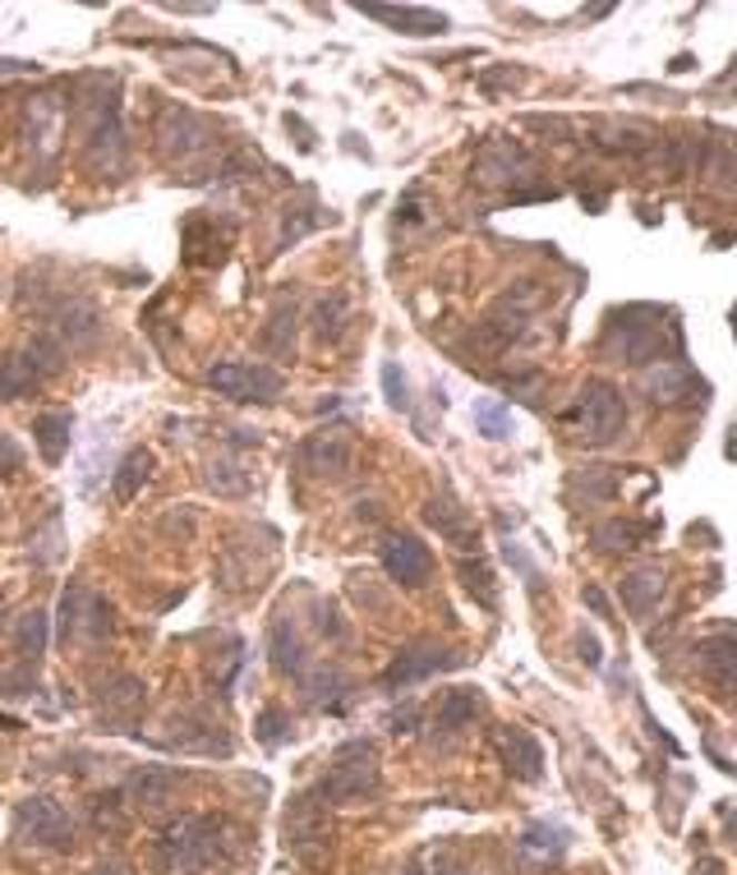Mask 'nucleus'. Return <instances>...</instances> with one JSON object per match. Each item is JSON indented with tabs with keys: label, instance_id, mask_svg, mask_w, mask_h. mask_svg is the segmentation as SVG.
I'll use <instances>...</instances> for the list:
<instances>
[{
	"label": "nucleus",
	"instance_id": "nucleus-1",
	"mask_svg": "<svg viewBox=\"0 0 737 875\" xmlns=\"http://www.w3.org/2000/svg\"><path fill=\"white\" fill-rule=\"evenodd\" d=\"M668 346L683 351V332L659 304H627L604 319L599 355L618 360V364H664Z\"/></svg>",
	"mask_w": 737,
	"mask_h": 875
},
{
	"label": "nucleus",
	"instance_id": "nucleus-2",
	"mask_svg": "<svg viewBox=\"0 0 737 875\" xmlns=\"http://www.w3.org/2000/svg\"><path fill=\"white\" fill-rule=\"evenodd\" d=\"M558 424L576 438V443L608 447V443H618V433L627 429V396L604 379H590V383H580V392L558 415Z\"/></svg>",
	"mask_w": 737,
	"mask_h": 875
},
{
	"label": "nucleus",
	"instance_id": "nucleus-3",
	"mask_svg": "<svg viewBox=\"0 0 737 875\" xmlns=\"http://www.w3.org/2000/svg\"><path fill=\"white\" fill-rule=\"evenodd\" d=\"M79 115H83V162L98 175H120L125 171V124H120L115 88L88 98Z\"/></svg>",
	"mask_w": 737,
	"mask_h": 875
},
{
	"label": "nucleus",
	"instance_id": "nucleus-4",
	"mask_svg": "<svg viewBox=\"0 0 737 875\" xmlns=\"http://www.w3.org/2000/svg\"><path fill=\"white\" fill-rule=\"evenodd\" d=\"M226 825L218 816H184L158 838V862L171 871H203L222 857Z\"/></svg>",
	"mask_w": 737,
	"mask_h": 875
},
{
	"label": "nucleus",
	"instance_id": "nucleus-5",
	"mask_svg": "<svg viewBox=\"0 0 737 875\" xmlns=\"http://www.w3.org/2000/svg\"><path fill=\"white\" fill-rule=\"evenodd\" d=\"M332 761L336 765L323 774V784L314 788V797H323V802H360V797H368L378 788V765H374V746H368V742H346Z\"/></svg>",
	"mask_w": 737,
	"mask_h": 875
},
{
	"label": "nucleus",
	"instance_id": "nucleus-6",
	"mask_svg": "<svg viewBox=\"0 0 737 875\" xmlns=\"http://www.w3.org/2000/svg\"><path fill=\"white\" fill-rule=\"evenodd\" d=\"M203 383L212 392H222L226 401H276L286 388L282 369L272 364H240V360H222L203 373Z\"/></svg>",
	"mask_w": 737,
	"mask_h": 875
},
{
	"label": "nucleus",
	"instance_id": "nucleus-7",
	"mask_svg": "<svg viewBox=\"0 0 737 875\" xmlns=\"http://www.w3.org/2000/svg\"><path fill=\"white\" fill-rule=\"evenodd\" d=\"M158 148L171 162H194L212 148V124L190 107H166L158 120Z\"/></svg>",
	"mask_w": 737,
	"mask_h": 875
},
{
	"label": "nucleus",
	"instance_id": "nucleus-8",
	"mask_svg": "<svg viewBox=\"0 0 737 875\" xmlns=\"http://www.w3.org/2000/svg\"><path fill=\"white\" fill-rule=\"evenodd\" d=\"M471 175H475V184H484V190H503V184H507V190H516L521 180L535 175V158L516 139H488L479 148Z\"/></svg>",
	"mask_w": 737,
	"mask_h": 875
},
{
	"label": "nucleus",
	"instance_id": "nucleus-9",
	"mask_svg": "<svg viewBox=\"0 0 737 875\" xmlns=\"http://www.w3.org/2000/svg\"><path fill=\"white\" fill-rule=\"evenodd\" d=\"M42 319L51 323L47 336H55L60 346H74V351H88L102 341V314L92 300H79V295H65L42 309Z\"/></svg>",
	"mask_w": 737,
	"mask_h": 875
},
{
	"label": "nucleus",
	"instance_id": "nucleus-10",
	"mask_svg": "<svg viewBox=\"0 0 737 875\" xmlns=\"http://www.w3.org/2000/svg\"><path fill=\"white\" fill-rule=\"evenodd\" d=\"M111 632V604L88 585H70L60 600V641H102Z\"/></svg>",
	"mask_w": 737,
	"mask_h": 875
},
{
	"label": "nucleus",
	"instance_id": "nucleus-11",
	"mask_svg": "<svg viewBox=\"0 0 737 875\" xmlns=\"http://www.w3.org/2000/svg\"><path fill=\"white\" fill-rule=\"evenodd\" d=\"M645 396L655 405H705L710 401V383L687 364V360H664L645 373Z\"/></svg>",
	"mask_w": 737,
	"mask_h": 875
},
{
	"label": "nucleus",
	"instance_id": "nucleus-12",
	"mask_svg": "<svg viewBox=\"0 0 737 875\" xmlns=\"http://www.w3.org/2000/svg\"><path fill=\"white\" fill-rule=\"evenodd\" d=\"M14 834L23 843H38V848H65L70 838V811L55 797H28L14 811Z\"/></svg>",
	"mask_w": 737,
	"mask_h": 875
},
{
	"label": "nucleus",
	"instance_id": "nucleus-13",
	"mask_svg": "<svg viewBox=\"0 0 737 875\" xmlns=\"http://www.w3.org/2000/svg\"><path fill=\"white\" fill-rule=\"evenodd\" d=\"M456 664H461L456 650H447V645H438V641H415V645H406V650H396V660L387 664L383 682L392 686V692H402V686H415V682L434 677V673H447V668H456Z\"/></svg>",
	"mask_w": 737,
	"mask_h": 875
},
{
	"label": "nucleus",
	"instance_id": "nucleus-14",
	"mask_svg": "<svg viewBox=\"0 0 737 875\" xmlns=\"http://www.w3.org/2000/svg\"><path fill=\"white\" fill-rule=\"evenodd\" d=\"M300 465H304L310 475H319V480L346 475V471H351V433H346L342 424L310 433V438L300 443Z\"/></svg>",
	"mask_w": 737,
	"mask_h": 875
},
{
	"label": "nucleus",
	"instance_id": "nucleus-15",
	"mask_svg": "<svg viewBox=\"0 0 737 875\" xmlns=\"http://www.w3.org/2000/svg\"><path fill=\"white\" fill-rule=\"evenodd\" d=\"M180 240H184V263H190V268H218V263H226L231 231H222V222L212 212H190V217H184Z\"/></svg>",
	"mask_w": 737,
	"mask_h": 875
},
{
	"label": "nucleus",
	"instance_id": "nucleus-16",
	"mask_svg": "<svg viewBox=\"0 0 737 875\" xmlns=\"http://www.w3.org/2000/svg\"><path fill=\"white\" fill-rule=\"evenodd\" d=\"M383 572L396 585L420 590V585H428V576H434V557H428L420 535H387L383 540Z\"/></svg>",
	"mask_w": 737,
	"mask_h": 875
},
{
	"label": "nucleus",
	"instance_id": "nucleus-17",
	"mask_svg": "<svg viewBox=\"0 0 737 875\" xmlns=\"http://www.w3.org/2000/svg\"><path fill=\"white\" fill-rule=\"evenodd\" d=\"M586 143H595L599 152H627V158H640V152H650L659 139H655V130L650 124H640V120H608V115H599V120H590L586 124Z\"/></svg>",
	"mask_w": 737,
	"mask_h": 875
},
{
	"label": "nucleus",
	"instance_id": "nucleus-18",
	"mask_svg": "<svg viewBox=\"0 0 737 875\" xmlns=\"http://www.w3.org/2000/svg\"><path fill=\"white\" fill-rule=\"evenodd\" d=\"M494 746H498V761L507 765V774L521 778V784H535V778L544 774V746L535 742V733H526V728H498L494 733Z\"/></svg>",
	"mask_w": 737,
	"mask_h": 875
},
{
	"label": "nucleus",
	"instance_id": "nucleus-19",
	"mask_svg": "<svg viewBox=\"0 0 737 875\" xmlns=\"http://www.w3.org/2000/svg\"><path fill=\"white\" fill-rule=\"evenodd\" d=\"M60 130H65V107H60V98H33V102H28L23 143L33 148L42 162H51V158H55V148H60Z\"/></svg>",
	"mask_w": 737,
	"mask_h": 875
},
{
	"label": "nucleus",
	"instance_id": "nucleus-20",
	"mask_svg": "<svg viewBox=\"0 0 737 875\" xmlns=\"http://www.w3.org/2000/svg\"><path fill=\"white\" fill-rule=\"evenodd\" d=\"M664 590H668V576H664L659 567H636V572H627V576L618 581V595H623L627 613L640 617V622L655 617V609L664 604Z\"/></svg>",
	"mask_w": 737,
	"mask_h": 875
},
{
	"label": "nucleus",
	"instance_id": "nucleus-21",
	"mask_svg": "<svg viewBox=\"0 0 737 875\" xmlns=\"http://www.w3.org/2000/svg\"><path fill=\"white\" fill-rule=\"evenodd\" d=\"M424 521L438 530L443 540H452L461 553H475L479 549V530H475V521H471V512L456 503V497H434V503L424 507Z\"/></svg>",
	"mask_w": 737,
	"mask_h": 875
},
{
	"label": "nucleus",
	"instance_id": "nucleus-22",
	"mask_svg": "<svg viewBox=\"0 0 737 875\" xmlns=\"http://www.w3.org/2000/svg\"><path fill=\"white\" fill-rule=\"evenodd\" d=\"M368 19L378 23H392L396 33H411V38H434V33H447V14L438 10H392V6H364Z\"/></svg>",
	"mask_w": 737,
	"mask_h": 875
},
{
	"label": "nucleus",
	"instance_id": "nucleus-23",
	"mask_svg": "<svg viewBox=\"0 0 737 875\" xmlns=\"http://www.w3.org/2000/svg\"><path fill=\"white\" fill-rule=\"evenodd\" d=\"M33 433H38V452L47 465H60L74 443V415L70 411H42L33 420Z\"/></svg>",
	"mask_w": 737,
	"mask_h": 875
},
{
	"label": "nucleus",
	"instance_id": "nucleus-24",
	"mask_svg": "<svg viewBox=\"0 0 737 875\" xmlns=\"http://www.w3.org/2000/svg\"><path fill=\"white\" fill-rule=\"evenodd\" d=\"M295 677H300L304 701H314V705H323V710L342 705V701H346V692H351V682H346L342 673H336V668H327V664H319V668L304 664Z\"/></svg>",
	"mask_w": 737,
	"mask_h": 875
},
{
	"label": "nucleus",
	"instance_id": "nucleus-25",
	"mask_svg": "<svg viewBox=\"0 0 737 875\" xmlns=\"http://www.w3.org/2000/svg\"><path fill=\"white\" fill-rule=\"evenodd\" d=\"M175 788H180V770L148 765V770H139L130 784H125V797L130 802H143V806H162V802H171Z\"/></svg>",
	"mask_w": 737,
	"mask_h": 875
},
{
	"label": "nucleus",
	"instance_id": "nucleus-26",
	"mask_svg": "<svg viewBox=\"0 0 737 875\" xmlns=\"http://www.w3.org/2000/svg\"><path fill=\"white\" fill-rule=\"evenodd\" d=\"M733 660H737V654H733V636H728V632L715 636V641H700V645H696V668L710 673L724 696L733 692Z\"/></svg>",
	"mask_w": 737,
	"mask_h": 875
},
{
	"label": "nucleus",
	"instance_id": "nucleus-27",
	"mask_svg": "<svg viewBox=\"0 0 737 875\" xmlns=\"http://www.w3.org/2000/svg\"><path fill=\"white\" fill-rule=\"evenodd\" d=\"M267 650H272V668H276V673L295 677V673L304 668V645H300V636H295V627H291L286 617H276V622H272V632H267Z\"/></svg>",
	"mask_w": 737,
	"mask_h": 875
},
{
	"label": "nucleus",
	"instance_id": "nucleus-28",
	"mask_svg": "<svg viewBox=\"0 0 737 875\" xmlns=\"http://www.w3.org/2000/svg\"><path fill=\"white\" fill-rule=\"evenodd\" d=\"M618 497V475L608 465H586L572 475V503H613Z\"/></svg>",
	"mask_w": 737,
	"mask_h": 875
},
{
	"label": "nucleus",
	"instance_id": "nucleus-29",
	"mask_svg": "<svg viewBox=\"0 0 737 875\" xmlns=\"http://www.w3.org/2000/svg\"><path fill=\"white\" fill-rule=\"evenodd\" d=\"M47 636H51V613L47 609H28L14 622V650L23 654V660H42V654H47Z\"/></svg>",
	"mask_w": 737,
	"mask_h": 875
},
{
	"label": "nucleus",
	"instance_id": "nucleus-30",
	"mask_svg": "<svg viewBox=\"0 0 737 875\" xmlns=\"http://www.w3.org/2000/svg\"><path fill=\"white\" fill-rule=\"evenodd\" d=\"M479 710H484L479 692H447V696H443V705H438V714H434V728H443V733H461L466 724H475Z\"/></svg>",
	"mask_w": 737,
	"mask_h": 875
},
{
	"label": "nucleus",
	"instance_id": "nucleus-31",
	"mask_svg": "<svg viewBox=\"0 0 737 875\" xmlns=\"http://www.w3.org/2000/svg\"><path fill=\"white\" fill-rule=\"evenodd\" d=\"M319 227H327V212H323L314 199H304L300 208L291 203V208L282 212V235H276V244H282V249H291L295 240H304V235H310V231H319Z\"/></svg>",
	"mask_w": 737,
	"mask_h": 875
},
{
	"label": "nucleus",
	"instance_id": "nucleus-32",
	"mask_svg": "<svg viewBox=\"0 0 737 875\" xmlns=\"http://www.w3.org/2000/svg\"><path fill=\"white\" fill-rule=\"evenodd\" d=\"M346 314H351V300H346V291H332V295H323L319 304H314V336L319 341H336L346 332Z\"/></svg>",
	"mask_w": 737,
	"mask_h": 875
},
{
	"label": "nucleus",
	"instance_id": "nucleus-33",
	"mask_svg": "<svg viewBox=\"0 0 737 875\" xmlns=\"http://www.w3.org/2000/svg\"><path fill=\"white\" fill-rule=\"evenodd\" d=\"M148 475H152V452L148 447L125 452V461H120V471H115V497L120 503H134V493L148 484Z\"/></svg>",
	"mask_w": 737,
	"mask_h": 875
},
{
	"label": "nucleus",
	"instance_id": "nucleus-34",
	"mask_svg": "<svg viewBox=\"0 0 737 875\" xmlns=\"http://www.w3.org/2000/svg\"><path fill=\"white\" fill-rule=\"evenodd\" d=\"M640 535H645L640 525H632V521H623V516H613V521H599V525L590 530V544H595L599 553H623V549H636Z\"/></svg>",
	"mask_w": 737,
	"mask_h": 875
},
{
	"label": "nucleus",
	"instance_id": "nucleus-35",
	"mask_svg": "<svg viewBox=\"0 0 737 875\" xmlns=\"http://www.w3.org/2000/svg\"><path fill=\"white\" fill-rule=\"evenodd\" d=\"M461 581H466V590H471V595H475L488 613L498 609V576H494V567H488V562L461 557Z\"/></svg>",
	"mask_w": 737,
	"mask_h": 875
},
{
	"label": "nucleus",
	"instance_id": "nucleus-36",
	"mask_svg": "<svg viewBox=\"0 0 737 875\" xmlns=\"http://www.w3.org/2000/svg\"><path fill=\"white\" fill-rule=\"evenodd\" d=\"M208 489L222 497H240V493H250V475H244L231 456H218V461H208Z\"/></svg>",
	"mask_w": 737,
	"mask_h": 875
},
{
	"label": "nucleus",
	"instance_id": "nucleus-37",
	"mask_svg": "<svg viewBox=\"0 0 737 875\" xmlns=\"http://www.w3.org/2000/svg\"><path fill=\"white\" fill-rule=\"evenodd\" d=\"M475 424L484 438H507L512 433V405L503 396H479L475 401Z\"/></svg>",
	"mask_w": 737,
	"mask_h": 875
},
{
	"label": "nucleus",
	"instance_id": "nucleus-38",
	"mask_svg": "<svg viewBox=\"0 0 737 875\" xmlns=\"http://www.w3.org/2000/svg\"><path fill=\"white\" fill-rule=\"evenodd\" d=\"M291 332H295V300H276L272 304V319L263 328V351H286L291 346Z\"/></svg>",
	"mask_w": 737,
	"mask_h": 875
},
{
	"label": "nucleus",
	"instance_id": "nucleus-39",
	"mask_svg": "<svg viewBox=\"0 0 737 875\" xmlns=\"http://www.w3.org/2000/svg\"><path fill=\"white\" fill-rule=\"evenodd\" d=\"M33 388H38V379L28 373V364L19 355L0 360V401H19V396H28Z\"/></svg>",
	"mask_w": 737,
	"mask_h": 875
},
{
	"label": "nucleus",
	"instance_id": "nucleus-40",
	"mask_svg": "<svg viewBox=\"0 0 737 875\" xmlns=\"http://www.w3.org/2000/svg\"><path fill=\"white\" fill-rule=\"evenodd\" d=\"M254 733H259V742H263V746H282V742H291V714H286V710H276V705H263V710H259V718H254Z\"/></svg>",
	"mask_w": 737,
	"mask_h": 875
},
{
	"label": "nucleus",
	"instance_id": "nucleus-41",
	"mask_svg": "<svg viewBox=\"0 0 737 875\" xmlns=\"http://www.w3.org/2000/svg\"><path fill=\"white\" fill-rule=\"evenodd\" d=\"M102 701H107L111 710H139V705H143V682L130 677V673H115V677L107 682Z\"/></svg>",
	"mask_w": 737,
	"mask_h": 875
},
{
	"label": "nucleus",
	"instance_id": "nucleus-42",
	"mask_svg": "<svg viewBox=\"0 0 737 875\" xmlns=\"http://www.w3.org/2000/svg\"><path fill=\"white\" fill-rule=\"evenodd\" d=\"M526 853H563L567 848V829H553V825H531L526 838H521Z\"/></svg>",
	"mask_w": 737,
	"mask_h": 875
},
{
	"label": "nucleus",
	"instance_id": "nucleus-43",
	"mask_svg": "<svg viewBox=\"0 0 737 875\" xmlns=\"http://www.w3.org/2000/svg\"><path fill=\"white\" fill-rule=\"evenodd\" d=\"M319 632H323L327 641H346V636H351V627H346L342 609H336V604H319Z\"/></svg>",
	"mask_w": 737,
	"mask_h": 875
},
{
	"label": "nucleus",
	"instance_id": "nucleus-44",
	"mask_svg": "<svg viewBox=\"0 0 737 875\" xmlns=\"http://www.w3.org/2000/svg\"><path fill=\"white\" fill-rule=\"evenodd\" d=\"M526 83V70L521 66H503V70H488V74H479V88L484 92H498V88H521Z\"/></svg>",
	"mask_w": 737,
	"mask_h": 875
},
{
	"label": "nucleus",
	"instance_id": "nucleus-45",
	"mask_svg": "<svg viewBox=\"0 0 737 875\" xmlns=\"http://www.w3.org/2000/svg\"><path fill=\"white\" fill-rule=\"evenodd\" d=\"M383 392H387V401L396 405V411H406V405H411V396H406V383H402V369H396L392 360L383 364Z\"/></svg>",
	"mask_w": 737,
	"mask_h": 875
},
{
	"label": "nucleus",
	"instance_id": "nucleus-46",
	"mask_svg": "<svg viewBox=\"0 0 737 875\" xmlns=\"http://www.w3.org/2000/svg\"><path fill=\"white\" fill-rule=\"evenodd\" d=\"M576 650H580V664L604 668V645H599V636H595V632L580 627V632H576Z\"/></svg>",
	"mask_w": 737,
	"mask_h": 875
},
{
	"label": "nucleus",
	"instance_id": "nucleus-47",
	"mask_svg": "<svg viewBox=\"0 0 737 875\" xmlns=\"http://www.w3.org/2000/svg\"><path fill=\"white\" fill-rule=\"evenodd\" d=\"M387 724H392V733H415V728H420V705H415V701H411V705H396Z\"/></svg>",
	"mask_w": 737,
	"mask_h": 875
},
{
	"label": "nucleus",
	"instance_id": "nucleus-48",
	"mask_svg": "<svg viewBox=\"0 0 737 875\" xmlns=\"http://www.w3.org/2000/svg\"><path fill=\"white\" fill-rule=\"evenodd\" d=\"M19 465H23V447L10 433H0V471H19Z\"/></svg>",
	"mask_w": 737,
	"mask_h": 875
},
{
	"label": "nucleus",
	"instance_id": "nucleus-49",
	"mask_svg": "<svg viewBox=\"0 0 737 875\" xmlns=\"http://www.w3.org/2000/svg\"><path fill=\"white\" fill-rule=\"evenodd\" d=\"M586 609H595L599 617H613V609H608V600H604L599 585H586Z\"/></svg>",
	"mask_w": 737,
	"mask_h": 875
},
{
	"label": "nucleus",
	"instance_id": "nucleus-50",
	"mask_svg": "<svg viewBox=\"0 0 737 875\" xmlns=\"http://www.w3.org/2000/svg\"><path fill=\"white\" fill-rule=\"evenodd\" d=\"M226 443H235V447H259V433H250V429H226Z\"/></svg>",
	"mask_w": 737,
	"mask_h": 875
},
{
	"label": "nucleus",
	"instance_id": "nucleus-51",
	"mask_svg": "<svg viewBox=\"0 0 737 875\" xmlns=\"http://www.w3.org/2000/svg\"><path fill=\"white\" fill-rule=\"evenodd\" d=\"M33 60H0V74H33Z\"/></svg>",
	"mask_w": 737,
	"mask_h": 875
},
{
	"label": "nucleus",
	"instance_id": "nucleus-52",
	"mask_svg": "<svg viewBox=\"0 0 737 875\" xmlns=\"http://www.w3.org/2000/svg\"><path fill=\"white\" fill-rule=\"evenodd\" d=\"M92 875H125V871H120V866H102V871H92Z\"/></svg>",
	"mask_w": 737,
	"mask_h": 875
},
{
	"label": "nucleus",
	"instance_id": "nucleus-53",
	"mask_svg": "<svg viewBox=\"0 0 737 875\" xmlns=\"http://www.w3.org/2000/svg\"><path fill=\"white\" fill-rule=\"evenodd\" d=\"M0 627H6V604H0Z\"/></svg>",
	"mask_w": 737,
	"mask_h": 875
}]
</instances>
